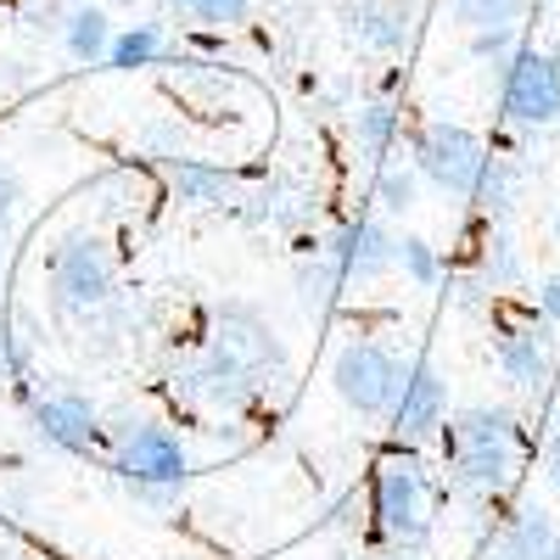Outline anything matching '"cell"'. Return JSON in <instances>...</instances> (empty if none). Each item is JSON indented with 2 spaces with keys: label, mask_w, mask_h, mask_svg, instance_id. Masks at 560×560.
I'll return each mask as SVG.
<instances>
[{
  "label": "cell",
  "mask_w": 560,
  "mask_h": 560,
  "mask_svg": "<svg viewBox=\"0 0 560 560\" xmlns=\"http://www.w3.org/2000/svg\"><path fill=\"white\" fill-rule=\"evenodd\" d=\"M443 459H448V482L459 493L493 499L522 471V420L499 404L459 409L443 427Z\"/></svg>",
  "instance_id": "obj_1"
},
{
  "label": "cell",
  "mask_w": 560,
  "mask_h": 560,
  "mask_svg": "<svg viewBox=\"0 0 560 560\" xmlns=\"http://www.w3.org/2000/svg\"><path fill=\"white\" fill-rule=\"evenodd\" d=\"M113 482L124 488V499L147 516H168V510L185 499V482H191V459H185V443L163 427V420L129 415L113 427Z\"/></svg>",
  "instance_id": "obj_2"
},
{
  "label": "cell",
  "mask_w": 560,
  "mask_h": 560,
  "mask_svg": "<svg viewBox=\"0 0 560 560\" xmlns=\"http://www.w3.org/2000/svg\"><path fill=\"white\" fill-rule=\"evenodd\" d=\"M45 287H51V314L90 319L118 303V253L96 230H73L45 258Z\"/></svg>",
  "instance_id": "obj_3"
},
{
  "label": "cell",
  "mask_w": 560,
  "mask_h": 560,
  "mask_svg": "<svg viewBox=\"0 0 560 560\" xmlns=\"http://www.w3.org/2000/svg\"><path fill=\"white\" fill-rule=\"evenodd\" d=\"M370 510H376V527L398 555H420L432 538V482L420 471V459L409 448H393L376 459V477H370Z\"/></svg>",
  "instance_id": "obj_4"
},
{
  "label": "cell",
  "mask_w": 560,
  "mask_h": 560,
  "mask_svg": "<svg viewBox=\"0 0 560 560\" xmlns=\"http://www.w3.org/2000/svg\"><path fill=\"white\" fill-rule=\"evenodd\" d=\"M409 364L415 359H404L393 342H382V337H353V342H342L337 348V359H331V387H337V398L353 409V415H364V420H393V409H398V398H404V382H409Z\"/></svg>",
  "instance_id": "obj_5"
},
{
  "label": "cell",
  "mask_w": 560,
  "mask_h": 560,
  "mask_svg": "<svg viewBox=\"0 0 560 560\" xmlns=\"http://www.w3.org/2000/svg\"><path fill=\"white\" fill-rule=\"evenodd\" d=\"M493 163L499 158L488 152V140L465 124H427L415 135V168H420V179H432L443 197L477 202Z\"/></svg>",
  "instance_id": "obj_6"
},
{
  "label": "cell",
  "mask_w": 560,
  "mask_h": 560,
  "mask_svg": "<svg viewBox=\"0 0 560 560\" xmlns=\"http://www.w3.org/2000/svg\"><path fill=\"white\" fill-rule=\"evenodd\" d=\"M208 348H213V353H224L230 364L253 370V376H258L264 387H269L275 376H287V348H280L275 325H269L258 308H247V303H224V308L213 314Z\"/></svg>",
  "instance_id": "obj_7"
},
{
  "label": "cell",
  "mask_w": 560,
  "mask_h": 560,
  "mask_svg": "<svg viewBox=\"0 0 560 560\" xmlns=\"http://www.w3.org/2000/svg\"><path fill=\"white\" fill-rule=\"evenodd\" d=\"M258 393H264V382L253 376V370L230 364L213 348H202L197 364L174 370V398L191 404V409H208V415H242V409L258 404Z\"/></svg>",
  "instance_id": "obj_8"
},
{
  "label": "cell",
  "mask_w": 560,
  "mask_h": 560,
  "mask_svg": "<svg viewBox=\"0 0 560 560\" xmlns=\"http://www.w3.org/2000/svg\"><path fill=\"white\" fill-rule=\"evenodd\" d=\"M504 113L522 129L560 124V57L555 51H516L504 68Z\"/></svg>",
  "instance_id": "obj_9"
},
{
  "label": "cell",
  "mask_w": 560,
  "mask_h": 560,
  "mask_svg": "<svg viewBox=\"0 0 560 560\" xmlns=\"http://www.w3.org/2000/svg\"><path fill=\"white\" fill-rule=\"evenodd\" d=\"M387 427H393L398 448H420V443L443 438V427H448V382H443V370L432 359H415L409 364L404 398H398Z\"/></svg>",
  "instance_id": "obj_10"
},
{
  "label": "cell",
  "mask_w": 560,
  "mask_h": 560,
  "mask_svg": "<svg viewBox=\"0 0 560 560\" xmlns=\"http://www.w3.org/2000/svg\"><path fill=\"white\" fill-rule=\"evenodd\" d=\"M499 370H504V382L510 387H522V393H538L549 382V370H555V325L533 308L522 319H504L499 325Z\"/></svg>",
  "instance_id": "obj_11"
},
{
  "label": "cell",
  "mask_w": 560,
  "mask_h": 560,
  "mask_svg": "<svg viewBox=\"0 0 560 560\" xmlns=\"http://www.w3.org/2000/svg\"><path fill=\"white\" fill-rule=\"evenodd\" d=\"M325 253L337 258L342 280H359V287H370V280H382L398 269V236L387 230L382 213H364V219H348L331 242H325Z\"/></svg>",
  "instance_id": "obj_12"
},
{
  "label": "cell",
  "mask_w": 560,
  "mask_h": 560,
  "mask_svg": "<svg viewBox=\"0 0 560 560\" xmlns=\"http://www.w3.org/2000/svg\"><path fill=\"white\" fill-rule=\"evenodd\" d=\"M28 420H34V438L62 454H90L102 443V409L84 393H45L28 404Z\"/></svg>",
  "instance_id": "obj_13"
},
{
  "label": "cell",
  "mask_w": 560,
  "mask_h": 560,
  "mask_svg": "<svg viewBox=\"0 0 560 560\" xmlns=\"http://www.w3.org/2000/svg\"><path fill=\"white\" fill-rule=\"evenodd\" d=\"M51 28H57L62 51L73 62H107V51H113V18H107L102 0H79V7H68Z\"/></svg>",
  "instance_id": "obj_14"
},
{
  "label": "cell",
  "mask_w": 560,
  "mask_h": 560,
  "mask_svg": "<svg viewBox=\"0 0 560 560\" xmlns=\"http://www.w3.org/2000/svg\"><path fill=\"white\" fill-rule=\"evenodd\" d=\"M348 28H353V39L364 45V51H376V57H398L409 45V12L398 7V0H353Z\"/></svg>",
  "instance_id": "obj_15"
},
{
  "label": "cell",
  "mask_w": 560,
  "mask_h": 560,
  "mask_svg": "<svg viewBox=\"0 0 560 560\" xmlns=\"http://www.w3.org/2000/svg\"><path fill=\"white\" fill-rule=\"evenodd\" d=\"M555 544H560L555 516H549V510H538V504H527V510H516V516L499 527V538H493V560H544Z\"/></svg>",
  "instance_id": "obj_16"
},
{
  "label": "cell",
  "mask_w": 560,
  "mask_h": 560,
  "mask_svg": "<svg viewBox=\"0 0 560 560\" xmlns=\"http://www.w3.org/2000/svg\"><path fill=\"white\" fill-rule=\"evenodd\" d=\"M168 185H174V197L191 202V208H213V202H224L230 191H236V179H230L224 168L197 163V158H174L168 163Z\"/></svg>",
  "instance_id": "obj_17"
},
{
  "label": "cell",
  "mask_w": 560,
  "mask_h": 560,
  "mask_svg": "<svg viewBox=\"0 0 560 560\" xmlns=\"http://www.w3.org/2000/svg\"><path fill=\"white\" fill-rule=\"evenodd\" d=\"M342 287H348V280H342L337 258L325 253V247L298 264V303H303V314H331L337 298H342Z\"/></svg>",
  "instance_id": "obj_18"
},
{
  "label": "cell",
  "mask_w": 560,
  "mask_h": 560,
  "mask_svg": "<svg viewBox=\"0 0 560 560\" xmlns=\"http://www.w3.org/2000/svg\"><path fill=\"white\" fill-rule=\"evenodd\" d=\"M533 0H448V12L465 34H488V28H516Z\"/></svg>",
  "instance_id": "obj_19"
},
{
  "label": "cell",
  "mask_w": 560,
  "mask_h": 560,
  "mask_svg": "<svg viewBox=\"0 0 560 560\" xmlns=\"http://www.w3.org/2000/svg\"><path fill=\"white\" fill-rule=\"evenodd\" d=\"M393 135H398V107L393 102H370L353 113V147L364 158H387L393 152Z\"/></svg>",
  "instance_id": "obj_20"
},
{
  "label": "cell",
  "mask_w": 560,
  "mask_h": 560,
  "mask_svg": "<svg viewBox=\"0 0 560 560\" xmlns=\"http://www.w3.org/2000/svg\"><path fill=\"white\" fill-rule=\"evenodd\" d=\"M163 57V28L158 23H129L124 34H113L107 68H152Z\"/></svg>",
  "instance_id": "obj_21"
},
{
  "label": "cell",
  "mask_w": 560,
  "mask_h": 560,
  "mask_svg": "<svg viewBox=\"0 0 560 560\" xmlns=\"http://www.w3.org/2000/svg\"><path fill=\"white\" fill-rule=\"evenodd\" d=\"M482 292H510V287H522V253L516 247H510V236H504V230H493V236L482 242Z\"/></svg>",
  "instance_id": "obj_22"
},
{
  "label": "cell",
  "mask_w": 560,
  "mask_h": 560,
  "mask_svg": "<svg viewBox=\"0 0 560 560\" xmlns=\"http://www.w3.org/2000/svg\"><path fill=\"white\" fill-rule=\"evenodd\" d=\"M415 197H420V168H415V158H409V163H382V174H376V208H382L387 219H398V213L415 208Z\"/></svg>",
  "instance_id": "obj_23"
},
{
  "label": "cell",
  "mask_w": 560,
  "mask_h": 560,
  "mask_svg": "<svg viewBox=\"0 0 560 560\" xmlns=\"http://www.w3.org/2000/svg\"><path fill=\"white\" fill-rule=\"evenodd\" d=\"M168 7L191 23H208V28H242L258 0H168Z\"/></svg>",
  "instance_id": "obj_24"
},
{
  "label": "cell",
  "mask_w": 560,
  "mask_h": 560,
  "mask_svg": "<svg viewBox=\"0 0 560 560\" xmlns=\"http://www.w3.org/2000/svg\"><path fill=\"white\" fill-rule=\"evenodd\" d=\"M398 269H404V280H415V287H438V280H443L438 247L420 242V236H398Z\"/></svg>",
  "instance_id": "obj_25"
},
{
  "label": "cell",
  "mask_w": 560,
  "mask_h": 560,
  "mask_svg": "<svg viewBox=\"0 0 560 560\" xmlns=\"http://www.w3.org/2000/svg\"><path fill=\"white\" fill-rule=\"evenodd\" d=\"M471 51L493 68H504L510 57H516V28H488V34H471Z\"/></svg>",
  "instance_id": "obj_26"
},
{
  "label": "cell",
  "mask_w": 560,
  "mask_h": 560,
  "mask_svg": "<svg viewBox=\"0 0 560 560\" xmlns=\"http://www.w3.org/2000/svg\"><path fill=\"white\" fill-rule=\"evenodd\" d=\"M23 370H28V348H23V337H12V325L0 319V382H23Z\"/></svg>",
  "instance_id": "obj_27"
},
{
  "label": "cell",
  "mask_w": 560,
  "mask_h": 560,
  "mask_svg": "<svg viewBox=\"0 0 560 560\" xmlns=\"http://www.w3.org/2000/svg\"><path fill=\"white\" fill-rule=\"evenodd\" d=\"M18 202H23V185H18V174L0 163V230L12 224V213H18Z\"/></svg>",
  "instance_id": "obj_28"
},
{
  "label": "cell",
  "mask_w": 560,
  "mask_h": 560,
  "mask_svg": "<svg viewBox=\"0 0 560 560\" xmlns=\"http://www.w3.org/2000/svg\"><path fill=\"white\" fill-rule=\"evenodd\" d=\"M533 308H538L549 325H560V275H549L544 287H538V303H533Z\"/></svg>",
  "instance_id": "obj_29"
},
{
  "label": "cell",
  "mask_w": 560,
  "mask_h": 560,
  "mask_svg": "<svg viewBox=\"0 0 560 560\" xmlns=\"http://www.w3.org/2000/svg\"><path fill=\"white\" fill-rule=\"evenodd\" d=\"M544 477H549V488H555V499H560V432H555L549 448H544Z\"/></svg>",
  "instance_id": "obj_30"
},
{
  "label": "cell",
  "mask_w": 560,
  "mask_h": 560,
  "mask_svg": "<svg viewBox=\"0 0 560 560\" xmlns=\"http://www.w3.org/2000/svg\"><path fill=\"white\" fill-rule=\"evenodd\" d=\"M544 560H560V544H555V549H549V555H544Z\"/></svg>",
  "instance_id": "obj_31"
},
{
  "label": "cell",
  "mask_w": 560,
  "mask_h": 560,
  "mask_svg": "<svg viewBox=\"0 0 560 560\" xmlns=\"http://www.w3.org/2000/svg\"><path fill=\"white\" fill-rule=\"evenodd\" d=\"M102 7H107V0H102Z\"/></svg>",
  "instance_id": "obj_32"
}]
</instances>
